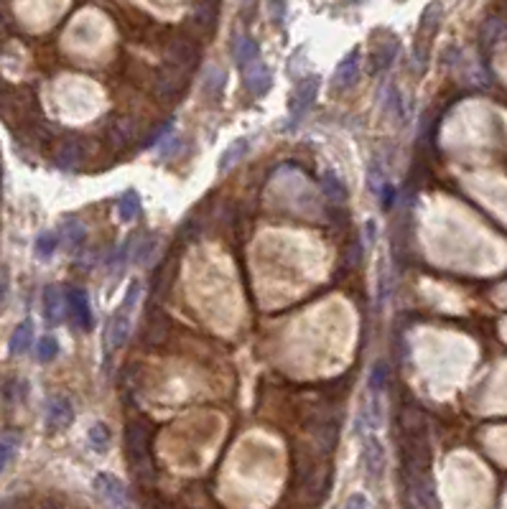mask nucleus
<instances>
[{
    "instance_id": "obj_1",
    "label": "nucleus",
    "mask_w": 507,
    "mask_h": 509,
    "mask_svg": "<svg viewBox=\"0 0 507 509\" xmlns=\"http://www.w3.org/2000/svg\"><path fill=\"white\" fill-rule=\"evenodd\" d=\"M141 293H143V288H141V283L135 280L133 286L127 288L125 298H123V303L118 306L115 316L110 319V326H107V336H105V344L110 351H113V349H123V344L127 342L130 328H133V311H135V306H138Z\"/></svg>"
},
{
    "instance_id": "obj_2",
    "label": "nucleus",
    "mask_w": 507,
    "mask_h": 509,
    "mask_svg": "<svg viewBox=\"0 0 507 509\" xmlns=\"http://www.w3.org/2000/svg\"><path fill=\"white\" fill-rule=\"evenodd\" d=\"M319 84L321 79L317 74H311V77L301 79L298 87L293 90V97H291V105H289V123L291 125H296L306 118V112L311 110V105L317 102V95H319Z\"/></svg>"
},
{
    "instance_id": "obj_3",
    "label": "nucleus",
    "mask_w": 507,
    "mask_h": 509,
    "mask_svg": "<svg viewBox=\"0 0 507 509\" xmlns=\"http://www.w3.org/2000/svg\"><path fill=\"white\" fill-rule=\"evenodd\" d=\"M362 466H365L370 479H382V474H385V448L370 433L362 435Z\"/></svg>"
},
{
    "instance_id": "obj_4",
    "label": "nucleus",
    "mask_w": 507,
    "mask_h": 509,
    "mask_svg": "<svg viewBox=\"0 0 507 509\" xmlns=\"http://www.w3.org/2000/svg\"><path fill=\"white\" fill-rule=\"evenodd\" d=\"M245 84L255 97H263V95L273 87V71H270L268 64H263L261 59H255V62L247 64L245 67Z\"/></svg>"
},
{
    "instance_id": "obj_5",
    "label": "nucleus",
    "mask_w": 507,
    "mask_h": 509,
    "mask_svg": "<svg viewBox=\"0 0 507 509\" xmlns=\"http://www.w3.org/2000/svg\"><path fill=\"white\" fill-rule=\"evenodd\" d=\"M95 489H97L99 494L105 496L107 502L115 504V507H125V504H127V489H125V484L120 482L118 476L97 474V476H95Z\"/></svg>"
},
{
    "instance_id": "obj_6",
    "label": "nucleus",
    "mask_w": 507,
    "mask_h": 509,
    "mask_svg": "<svg viewBox=\"0 0 507 509\" xmlns=\"http://www.w3.org/2000/svg\"><path fill=\"white\" fill-rule=\"evenodd\" d=\"M69 311L74 316V323H77L82 331H92V306H90V295L82 291V288H74L69 293Z\"/></svg>"
},
{
    "instance_id": "obj_7",
    "label": "nucleus",
    "mask_w": 507,
    "mask_h": 509,
    "mask_svg": "<svg viewBox=\"0 0 507 509\" xmlns=\"http://www.w3.org/2000/svg\"><path fill=\"white\" fill-rule=\"evenodd\" d=\"M64 311H67V298H64L62 288L49 286L43 291V316L49 323H62Z\"/></svg>"
},
{
    "instance_id": "obj_8",
    "label": "nucleus",
    "mask_w": 507,
    "mask_h": 509,
    "mask_svg": "<svg viewBox=\"0 0 507 509\" xmlns=\"http://www.w3.org/2000/svg\"><path fill=\"white\" fill-rule=\"evenodd\" d=\"M359 64H362V56H359V51H349V54L339 62L337 71H334V84L337 87H342V90H347V87H352L354 79L359 77Z\"/></svg>"
},
{
    "instance_id": "obj_9",
    "label": "nucleus",
    "mask_w": 507,
    "mask_h": 509,
    "mask_svg": "<svg viewBox=\"0 0 507 509\" xmlns=\"http://www.w3.org/2000/svg\"><path fill=\"white\" fill-rule=\"evenodd\" d=\"M74 418V410H71V403L67 398H57L51 400L49 412H46V426L59 431V428H67Z\"/></svg>"
},
{
    "instance_id": "obj_10",
    "label": "nucleus",
    "mask_w": 507,
    "mask_h": 509,
    "mask_svg": "<svg viewBox=\"0 0 507 509\" xmlns=\"http://www.w3.org/2000/svg\"><path fill=\"white\" fill-rule=\"evenodd\" d=\"M141 214V196L135 188H127L125 194L118 199V216L123 222H135Z\"/></svg>"
},
{
    "instance_id": "obj_11",
    "label": "nucleus",
    "mask_w": 507,
    "mask_h": 509,
    "mask_svg": "<svg viewBox=\"0 0 507 509\" xmlns=\"http://www.w3.org/2000/svg\"><path fill=\"white\" fill-rule=\"evenodd\" d=\"M247 151H250V138H239V140H235L232 146L227 148L225 153H222V158H219V171L222 174H227L232 166H237L242 158L247 155Z\"/></svg>"
},
{
    "instance_id": "obj_12",
    "label": "nucleus",
    "mask_w": 507,
    "mask_h": 509,
    "mask_svg": "<svg viewBox=\"0 0 507 509\" xmlns=\"http://www.w3.org/2000/svg\"><path fill=\"white\" fill-rule=\"evenodd\" d=\"M258 56H261V46L250 36H237V41H235V62H237V67L245 69L247 64L255 62Z\"/></svg>"
},
{
    "instance_id": "obj_13",
    "label": "nucleus",
    "mask_w": 507,
    "mask_h": 509,
    "mask_svg": "<svg viewBox=\"0 0 507 509\" xmlns=\"http://www.w3.org/2000/svg\"><path fill=\"white\" fill-rule=\"evenodd\" d=\"M321 191H324L334 204L347 202V186L334 171H324V174H321Z\"/></svg>"
},
{
    "instance_id": "obj_14",
    "label": "nucleus",
    "mask_w": 507,
    "mask_h": 509,
    "mask_svg": "<svg viewBox=\"0 0 507 509\" xmlns=\"http://www.w3.org/2000/svg\"><path fill=\"white\" fill-rule=\"evenodd\" d=\"M31 344H34V323H18L13 336H11V354H23L26 349H31Z\"/></svg>"
},
{
    "instance_id": "obj_15",
    "label": "nucleus",
    "mask_w": 507,
    "mask_h": 509,
    "mask_svg": "<svg viewBox=\"0 0 507 509\" xmlns=\"http://www.w3.org/2000/svg\"><path fill=\"white\" fill-rule=\"evenodd\" d=\"M395 56H398V43H395V41L382 43L380 49L375 51V56H373V74L390 69V64L395 62Z\"/></svg>"
},
{
    "instance_id": "obj_16",
    "label": "nucleus",
    "mask_w": 507,
    "mask_h": 509,
    "mask_svg": "<svg viewBox=\"0 0 507 509\" xmlns=\"http://www.w3.org/2000/svg\"><path fill=\"white\" fill-rule=\"evenodd\" d=\"M385 387H388V364L375 362L373 372H370V379H367V390H370V395L380 398L382 392H385Z\"/></svg>"
},
{
    "instance_id": "obj_17",
    "label": "nucleus",
    "mask_w": 507,
    "mask_h": 509,
    "mask_svg": "<svg viewBox=\"0 0 507 509\" xmlns=\"http://www.w3.org/2000/svg\"><path fill=\"white\" fill-rule=\"evenodd\" d=\"M225 79H227L225 69H217V67H211V69L207 71L204 82H202V92H204V97L217 99V95L222 92V84H225Z\"/></svg>"
},
{
    "instance_id": "obj_18",
    "label": "nucleus",
    "mask_w": 507,
    "mask_h": 509,
    "mask_svg": "<svg viewBox=\"0 0 507 509\" xmlns=\"http://www.w3.org/2000/svg\"><path fill=\"white\" fill-rule=\"evenodd\" d=\"M57 247H59V235H54V232H41L39 239H36L34 252L39 260H49V258H54Z\"/></svg>"
},
{
    "instance_id": "obj_19",
    "label": "nucleus",
    "mask_w": 507,
    "mask_h": 509,
    "mask_svg": "<svg viewBox=\"0 0 507 509\" xmlns=\"http://www.w3.org/2000/svg\"><path fill=\"white\" fill-rule=\"evenodd\" d=\"M90 446L97 451V454H105L107 448H110V428L105 426V423H95V426L90 428Z\"/></svg>"
},
{
    "instance_id": "obj_20",
    "label": "nucleus",
    "mask_w": 507,
    "mask_h": 509,
    "mask_svg": "<svg viewBox=\"0 0 507 509\" xmlns=\"http://www.w3.org/2000/svg\"><path fill=\"white\" fill-rule=\"evenodd\" d=\"M59 356V342L54 339V336H41L39 339V344H36V359L39 362H54Z\"/></svg>"
},
{
    "instance_id": "obj_21",
    "label": "nucleus",
    "mask_w": 507,
    "mask_h": 509,
    "mask_svg": "<svg viewBox=\"0 0 507 509\" xmlns=\"http://www.w3.org/2000/svg\"><path fill=\"white\" fill-rule=\"evenodd\" d=\"M382 110H385V112H393L395 118H401V115H403V97H401V92L393 90V87H388V90H385V95H382Z\"/></svg>"
},
{
    "instance_id": "obj_22",
    "label": "nucleus",
    "mask_w": 507,
    "mask_h": 509,
    "mask_svg": "<svg viewBox=\"0 0 507 509\" xmlns=\"http://www.w3.org/2000/svg\"><path fill=\"white\" fill-rule=\"evenodd\" d=\"M388 295H390V272H388V265L382 263L380 267V275H377V306H385L388 303Z\"/></svg>"
},
{
    "instance_id": "obj_23",
    "label": "nucleus",
    "mask_w": 507,
    "mask_h": 509,
    "mask_svg": "<svg viewBox=\"0 0 507 509\" xmlns=\"http://www.w3.org/2000/svg\"><path fill=\"white\" fill-rule=\"evenodd\" d=\"M64 235H67V242L71 244V247H79V244L85 242V237H87V230L82 227V222H69L67 227H64Z\"/></svg>"
},
{
    "instance_id": "obj_24",
    "label": "nucleus",
    "mask_w": 507,
    "mask_h": 509,
    "mask_svg": "<svg viewBox=\"0 0 507 509\" xmlns=\"http://www.w3.org/2000/svg\"><path fill=\"white\" fill-rule=\"evenodd\" d=\"M179 146H181V140L179 138H169L166 140V143H158V155H161V158H169L171 153H174V151H179Z\"/></svg>"
},
{
    "instance_id": "obj_25",
    "label": "nucleus",
    "mask_w": 507,
    "mask_h": 509,
    "mask_svg": "<svg viewBox=\"0 0 507 509\" xmlns=\"http://www.w3.org/2000/svg\"><path fill=\"white\" fill-rule=\"evenodd\" d=\"M171 125H174V123H163L161 125V130H158V133H153L148 138V143H146V148H153V146H158V143H161L163 140V135H169L171 133Z\"/></svg>"
},
{
    "instance_id": "obj_26",
    "label": "nucleus",
    "mask_w": 507,
    "mask_h": 509,
    "mask_svg": "<svg viewBox=\"0 0 507 509\" xmlns=\"http://www.w3.org/2000/svg\"><path fill=\"white\" fill-rule=\"evenodd\" d=\"M13 456V443H8V440H0V471L6 468V463L11 461Z\"/></svg>"
},
{
    "instance_id": "obj_27",
    "label": "nucleus",
    "mask_w": 507,
    "mask_h": 509,
    "mask_svg": "<svg viewBox=\"0 0 507 509\" xmlns=\"http://www.w3.org/2000/svg\"><path fill=\"white\" fill-rule=\"evenodd\" d=\"M347 507H370V499H367L365 494H354L349 502H347Z\"/></svg>"
}]
</instances>
